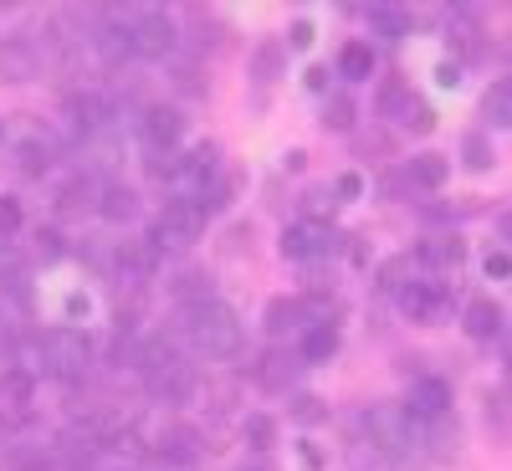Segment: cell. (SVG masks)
I'll list each match as a JSON object with an SVG mask.
<instances>
[{"mask_svg":"<svg viewBox=\"0 0 512 471\" xmlns=\"http://www.w3.org/2000/svg\"><path fill=\"white\" fill-rule=\"evenodd\" d=\"M180 333L195 344V354L205 359H236L241 354V323L226 303H195V308H180Z\"/></svg>","mask_w":512,"mask_h":471,"instance_id":"6da1fadb","label":"cell"},{"mask_svg":"<svg viewBox=\"0 0 512 471\" xmlns=\"http://www.w3.org/2000/svg\"><path fill=\"white\" fill-rule=\"evenodd\" d=\"M139 369H144V390H149V400H159V405H190V395H195V369L169 349V344H144L139 349Z\"/></svg>","mask_w":512,"mask_h":471,"instance_id":"7a4b0ae2","label":"cell"},{"mask_svg":"<svg viewBox=\"0 0 512 471\" xmlns=\"http://www.w3.org/2000/svg\"><path fill=\"white\" fill-rule=\"evenodd\" d=\"M36 359H41L36 364L41 374H52L62 384H77L93 369V338L82 328H52L47 338H36Z\"/></svg>","mask_w":512,"mask_h":471,"instance_id":"3957f363","label":"cell"},{"mask_svg":"<svg viewBox=\"0 0 512 471\" xmlns=\"http://www.w3.org/2000/svg\"><path fill=\"white\" fill-rule=\"evenodd\" d=\"M200 231H205V205L200 200H164V210L154 216L144 241L154 251H190L200 241Z\"/></svg>","mask_w":512,"mask_h":471,"instance_id":"277c9868","label":"cell"},{"mask_svg":"<svg viewBox=\"0 0 512 471\" xmlns=\"http://www.w3.org/2000/svg\"><path fill=\"white\" fill-rule=\"evenodd\" d=\"M364 441L379 451V456H405L410 451V415H405V405H369L364 410Z\"/></svg>","mask_w":512,"mask_h":471,"instance_id":"5b68a950","label":"cell"},{"mask_svg":"<svg viewBox=\"0 0 512 471\" xmlns=\"http://www.w3.org/2000/svg\"><path fill=\"white\" fill-rule=\"evenodd\" d=\"M128 31H134V57H149V62H164L180 47V31L164 11H128Z\"/></svg>","mask_w":512,"mask_h":471,"instance_id":"8992f818","label":"cell"},{"mask_svg":"<svg viewBox=\"0 0 512 471\" xmlns=\"http://www.w3.org/2000/svg\"><path fill=\"white\" fill-rule=\"evenodd\" d=\"M349 236H338L333 226H318V221H297L282 231V256L287 262H313V256H333V251H344Z\"/></svg>","mask_w":512,"mask_h":471,"instance_id":"52a82bcc","label":"cell"},{"mask_svg":"<svg viewBox=\"0 0 512 471\" xmlns=\"http://www.w3.org/2000/svg\"><path fill=\"white\" fill-rule=\"evenodd\" d=\"M139 134H144L149 154H175V144L185 139V113L169 108V103H154V108H144V118H139Z\"/></svg>","mask_w":512,"mask_h":471,"instance_id":"ba28073f","label":"cell"},{"mask_svg":"<svg viewBox=\"0 0 512 471\" xmlns=\"http://www.w3.org/2000/svg\"><path fill=\"white\" fill-rule=\"evenodd\" d=\"M451 308V292L441 282H405L400 287V313L410 323H441Z\"/></svg>","mask_w":512,"mask_h":471,"instance_id":"9c48e42d","label":"cell"},{"mask_svg":"<svg viewBox=\"0 0 512 471\" xmlns=\"http://www.w3.org/2000/svg\"><path fill=\"white\" fill-rule=\"evenodd\" d=\"M405 415L410 420H441V415H451V384L441 379V374H420L415 384H410V400H405Z\"/></svg>","mask_w":512,"mask_h":471,"instance_id":"30bf717a","label":"cell"},{"mask_svg":"<svg viewBox=\"0 0 512 471\" xmlns=\"http://www.w3.org/2000/svg\"><path fill=\"white\" fill-rule=\"evenodd\" d=\"M41 72V52L31 47L26 36H0V82H11V88H21V82H31Z\"/></svg>","mask_w":512,"mask_h":471,"instance_id":"8fae6325","label":"cell"},{"mask_svg":"<svg viewBox=\"0 0 512 471\" xmlns=\"http://www.w3.org/2000/svg\"><path fill=\"white\" fill-rule=\"evenodd\" d=\"M98 216L108 221V226H128L139 216V195H134V185H123V180H108L103 190H98Z\"/></svg>","mask_w":512,"mask_h":471,"instance_id":"7c38bea8","label":"cell"},{"mask_svg":"<svg viewBox=\"0 0 512 471\" xmlns=\"http://www.w3.org/2000/svg\"><path fill=\"white\" fill-rule=\"evenodd\" d=\"M461 328H466V338H477V344H492L502 333V308L492 297H472V303L461 308Z\"/></svg>","mask_w":512,"mask_h":471,"instance_id":"4fadbf2b","label":"cell"},{"mask_svg":"<svg viewBox=\"0 0 512 471\" xmlns=\"http://www.w3.org/2000/svg\"><path fill=\"white\" fill-rule=\"evenodd\" d=\"M297 369H303V359H297V354H282V349H272V354H262V359H256L251 379L262 384V390H287V384L297 379Z\"/></svg>","mask_w":512,"mask_h":471,"instance_id":"5bb4252c","label":"cell"},{"mask_svg":"<svg viewBox=\"0 0 512 471\" xmlns=\"http://www.w3.org/2000/svg\"><path fill=\"white\" fill-rule=\"evenodd\" d=\"M113 118V103L103 93H72L67 98V123L82 128V134H93V128H103Z\"/></svg>","mask_w":512,"mask_h":471,"instance_id":"9a60e30c","label":"cell"},{"mask_svg":"<svg viewBox=\"0 0 512 471\" xmlns=\"http://www.w3.org/2000/svg\"><path fill=\"white\" fill-rule=\"evenodd\" d=\"M405 180H410V190H441L451 180V159L446 154H415L405 164Z\"/></svg>","mask_w":512,"mask_h":471,"instance_id":"2e32d148","label":"cell"},{"mask_svg":"<svg viewBox=\"0 0 512 471\" xmlns=\"http://www.w3.org/2000/svg\"><path fill=\"white\" fill-rule=\"evenodd\" d=\"M420 262L425 267H436V272H456L466 262V241L461 236H431V241H420Z\"/></svg>","mask_w":512,"mask_h":471,"instance_id":"e0dca14e","label":"cell"},{"mask_svg":"<svg viewBox=\"0 0 512 471\" xmlns=\"http://www.w3.org/2000/svg\"><path fill=\"white\" fill-rule=\"evenodd\" d=\"M267 333H297V328H308V308H303V297H272L267 313H262Z\"/></svg>","mask_w":512,"mask_h":471,"instance_id":"ac0fdd59","label":"cell"},{"mask_svg":"<svg viewBox=\"0 0 512 471\" xmlns=\"http://www.w3.org/2000/svg\"><path fill=\"white\" fill-rule=\"evenodd\" d=\"M333 354H338V328H333V323L303 328V344H297V359H303V364H328Z\"/></svg>","mask_w":512,"mask_h":471,"instance_id":"d6986e66","label":"cell"},{"mask_svg":"<svg viewBox=\"0 0 512 471\" xmlns=\"http://www.w3.org/2000/svg\"><path fill=\"white\" fill-rule=\"evenodd\" d=\"M482 405H487V431L497 441H507L512 436V384H492Z\"/></svg>","mask_w":512,"mask_h":471,"instance_id":"ffe728a7","label":"cell"},{"mask_svg":"<svg viewBox=\"0 0 512 471\" xmlns=\"http://www.w3.org/2000/svg\"><path fill=\"white\" fill-rule=\"evenodd\" d=\"M461 164L477 169V175H487V169L497 164V149H492V139H487V128H472V134L461 139Z\"/></svg>","mask_w":512,"mask_h":471,"instance_id":"44dd1931","label":"cell"},{"mask_svg":"<svg viewBox=\"0 0 512 471\" xmlns=\"http://www.w3.org/2000/svg\"><path fill=\"white\" fill-rule=\"evenodd\" d=\"M154 451H159V461H169V466H190V461L200 456V436H195V431H169Z\"/></svg>","mask_w":512,"mask_h":471,"instance_id":"7402d4cb","label":"cell"},{"mask_svg":"<svg viewBox=\"0 0 512 471\" xmlns=\"http://www.w3.org/2000/svg\"><path fill=\"white\" fill-rule=\"evenodd\" d=\"M374 72V52L364 47V41H349L344 52H338V77L344 82H364Z\"/></svg>","mask_w":512,"mask_h":471,"instance_id":"603a6c76","label":"cell"},{"mask_svg":"<svg viewBox=\"0 0 512 471\" xmlns=\"http://www.w3.org/2000/svg\"><path fill=\"white\" fill-rule=\"evenodd\" d=\"M482 118H487L492 128H512V77L497 82V88H487V98H482Z\"/></svg>","mask_w":512,"mask_h":471,"instance_id":"cb8c5ba5","label":"cell"},{"mask_svg":"<svg viewBox=\"0 0 512 471\" xmlns=\"http://www.w3.org/2000/svg\"><path fill=\"white\" fill-rule=\"evenodd\" d=\"M369 26L384 41H400V36H410V11H400V6H369Z\"/></svg>","mask_w":512,"mask_h":471,"instance_id":"d4e9b609","label":"cell"},{"mask_svg":"<svg viewBox=\"0 0 512 471\" xmlns=\"http://www.w3.org/2000/svg\"><path fill=\"white\" fill-rule=\"evenodd\" d=\"M98 190H103V185H98L93 175H72V180L62 185L57 205H62V210H82V205H93V210H98Z\"/></svg>","mask_w":512,"mask_h":471,"instance_id":"484cf974","label":"cell"},{"mask_svg":"<svg viewBox=\"0 0 512 471\" xmlns=\"http://www.w3.org/2000/svg\"><path fill=\"white\" fill-rule=\"evenodd\" d=\"M456 446H461V425H456V415L431 420V456H436V461H451Z\"/></svg>","mask_w":512,"mask_h":471,"instance_id":"4316f807","label":"cell"},{"mask_svg":"<svg viewBox=\"0 0 512 471\" xmlns=\"http://www.w3.org/2000/svg\"><path fill=\"white\" fill-rule=\"evenodd\" d=\"M410 103H415V93L405 88V82H384V88H379V118L400 123V118L410 113Z\"/></svg>","mask_w":512,"mask_h":471,"instance_id":"83f0119b","label":"cell"},{"mask_svg":"<svg viewBox=\"0 0 512 471\" xmlns=\"http://www.w3.org/2000/svg\"><path fill=\"white\" fill-rule=\"evenodd\" d=\"M354 98L349 93H333L328 98V108H323V128H333V134H349V128H354Z\"/></svg>","mask_w":512,"mask_h":471,"instance_id":"f1b7e54d","label":"cell"},{"mask_svg":"<svg viewBox=\"0 0 512 471\" xmlns=\"http://www.w3.org/2000/svg\"><path fill=\"white\" fill-rule=\"evenodd\" d=\"M241 436H246L251 451H272V441H277V420H272V415H246Z\"/></svg>","mask_w":512,"mask_h":471,"instance_id":"f546056e","label":"cell"},{"mask_svg":"<svg viewBox=\"0 0 512 471\" xmlns=\"http://www.w3.org/2000/svg\"><path fill=\"white\" fill-rule=\"evenodd\" d=\"M287 62V41H267L262 52H256V82H272Z\"/></svg>","mask_w":512,"mask_h":471,"instance_id":"4dcf8cb0","label":"cell"},{"mask_svg":"<svg viewBox=\"0 0 512 471\" xmlns=\"http://www.w3.org/2000/svg\"><path fill=\"white\" fill-rule=\"evenodd\" d=\"M16 159H21V169H26V175H47L52 149L41 144V139H31V144H21V149H16Z\"/></svg>","mask_w":512,"mask_h":471,"instance_id":"1f68e13d","label":"cell"},{"mask_svg":"<svg viewBox=\"0 0 512 471\" xmlns=\"http://www.w3.org/2000/svg\"><path fill=\"white\" fill-rule=\"evenodd\" d=\"M292 420L318 425V420H328V405H323L318 395H297V400H292Z\"/></svg>","mask_w":512,"mask_h":471,"instance_id":"d6a6232c","label":"cell"},{"mask_svg":"<svg viewBox=\"0 0 512 471\" xmlns=\"http://www.w3.org/2000/svg\"><path fill=\"white\" fill-rule=\"evenodd\" d=\"M400 128H410V134H431V128H436V113L415 98V103H410V113L400 118Z\"/></svg>","mask_w":512,"mask_h":471,"instance_id":"836d02e7","label":"cell"},{"mask_svg":"<svg viewBox=\"0 0 512 471\" xmlns=\"http://www.w3.org/2000/svg\"><path fill=\"white\" fill-rule=\"evenodd\" d=\"M11 231H21V205L16 195H0V236H11Z\"/></svg>","mask_w":512,"mask_h":471,"instance_id":"e575fe53","label":"cell"},{"mask_svg":"<svg viewBox=\"0 0 512 471\" xmlns=\"http://www.w3.org/2000/svg\"><path fill=\"white\" fill-rule=\"evenodd\" d=\"M313 47V21H292L287 31V52H308Z\"/></svg>","mask_w":512,"mask_h":471,"instance_id":"d590c367","label":"cell"},{"mask_svg":"<svg viewBox=\"0 0 512 471\" xmlns=\"http://www.w3.org/2000/svg\"><path fill=\"white\" fill-rule=\"evenodd\" d=\"M333 195H338V200H359V195H364V175H354V169H349V175H338V180H333Z\"/></svg>","mask_w":512,"mask_h":471,"instance_id":"8d00e7d4","label":"cell"},{"mask_svg":"<svg viewBox=\"0 0 512 471\" xmlns=\"http://www.w3.org/2000/svg\"><path fill=\"white\" fill-rule=\"evenodd\" d=\"M36 251H41V262H57V256H62L67 246H62V236H57V231H36Z\"/></svg>","mask_w":512,"mask_h":471,"instance_id":"74e56055","label":"cell"},{"mask_svg":"<svg viewBox=\"0 0 512 471\" xmlns=\"http://www.w3.org/2000/svg\"><path fill=\"white\" fill-rule=\"evenodd\" d=\"M405 272H410V256H395V262H384V272H379V282L400 292V277H405Z\"/></svg>","mask_w":512,"mask_h":471,"instance_id":"f35d334b","label":"cell"},{"mask_svg":"<svg viewBox=\"0 0 512 471\" xmlns=\"http://www.w3.org/2000/svg\"><path fill=\"white\" fill-rule=\"evenodd\" d=\"M482 272H487V277H497V282H502V277H512V256H507V251H492L487 262H482Z\"/></svg>","mask_w":512,"mask_h":471,"instance_id":"ab89813d","label":"cell"},{"mask_svg":"<svg viewBox=\"0 0 512 471\" xmlns=\"http://www.w3.org/2000/svg\"><path fill=\"white\" fill-rule=\"evenodd\" d=\"M303 205H308V216H323V210L333 216V195H328V190H313V195H303Z\"/></svg>","mask_w":512,"mask_h":471,"instance_id":"60d3db41","label":"cell"},{"mask_svg":"<svg viewBox=\"0 0 512 471\" xmlns=\"http://www.w3.org/2000/svg\"><path fill=\"white\" fill-rule=\"evenodd\" d=\"M436 82H441V88H461V67H456V62H446Z\"/></svg>","mask_w":512,"mask_h":471,"instance_id":"b9f144b4","label":"cell"},{"mask_svg":"<svg viewBox=\"0 0 512 471\" xmlns=\"http://www.w3.org/2000/svg\"><path fill=\"white\" fill-rule=\"evenodd\" d=\"M303 466H308V471H323V456H318V446H308V441H303Z\"/></svg>","mask_w":512,"mask_h":471,"instance_id":"7bdbcfd3","label":"cell"},{"mask_svg":"<svg viewBox=\"0 0 512 471\" xmlns=\"http://www.w3.org/2000/svg\"><path fill=\"white\" fill-rule=\"evenodd\" d=\"M497 236L512 246V210H502V216H497Z\"/></svg>","mask_w":512,"mask_h":471,"instance_id":"ee69618b","label":"cell"},{"mask_svg":"<svg viewBox=\"0 0 512 471\" xmlns=\"http://www.w3.org/2000/svg\"><path fill=\"white\" fill-rule=\"evenodd\" d=\"M308 88H313V93H323V88H328V72H323V67H313V72H308Z\"/></svg>","mask_w":512,"mask_h":471,"instance_id":"f6af8a7d","label":"cell"},{"mask_svg":"<svg viewBox=\"0 0 512 471\" xmlns=\"http://www.w3.org/2000/svg\"><path fill=\"white\" fill-rule=\"evenodd\" d=\"M395 471H425V466H405V461H395Z\"/></svg>","mask_w":512,"mask_h":471,"instance_id":"bcb514c9","label":"cell"},{"mask_svg":"<svg viewBox=\"0 0 512 471\" xmlns=\"http://www.w3.org/2000/svg\"><path fill=\"white\" fill-rule=\"evenodd\" d=\"M0 139H6V123H0Z\"/></svg>","mask_w":512,"mask_h":471,"instance_id":"7dc6e473","label":"cell"},{"mask_svg":"<svg viewBox=\"0 0 512 471\" xmlns=\"http://www.w3.org/2000/svg\"><path fill=\"white\" fill-rule=\"evenodd\" d=\"M251 471H267V466H251Z\"/></svg>","mask_w":512,"mask_h":471,"instance_id":"c3c4849f","label":"cell"},{"mask_svg":"<svg viewBox=\"0 0 512 471\" xmlns=\"http://www.w3.org/2000/svg\"><path fill=\"white\" fill-rule=\"evenodd\" d=\"M128 471H134V466H128Z\"/></svg>","mask_w":512,"mask_h":471,"instance_id":"681fc988","label":"cell"}]
</instances>
